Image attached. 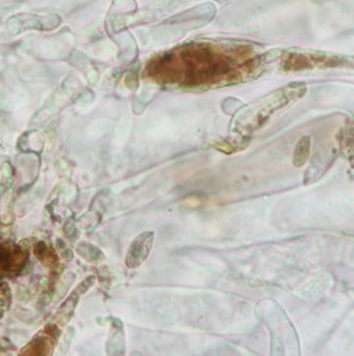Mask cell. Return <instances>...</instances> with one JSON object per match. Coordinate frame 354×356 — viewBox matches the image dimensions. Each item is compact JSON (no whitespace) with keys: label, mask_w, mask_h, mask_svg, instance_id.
<instances>
[{"label":"cell","mask_w":354,"mask_h":356,"mask_svg":"<svg viewBox=\"0 0 354 356\" xmlns=\"http://www.w3.org/2000/svg\"><path fill=\"white\" fill-rule=\"evenodd\" d=\"M152 244H153V232H143L133 241V243L130 244L127 260H126L129 268H135L140 266L146 259V257L151 252Z\"/></svg>","instance_id":"obj_1"},{"label":"cell","mask_w":354,"mask_h":356,"mask_svg":"<svg viewBox=\"0 0 354 356\" xmlns=\"http://www.w3.org/2000/svg\"><path fill=\"white\" fill-rule=\"evenodd\" d=\"M310 147H312V140L309 136H304L303 139L298 140L293 154V164L296 167H301L307 162L310 156Z\"/></svg>","instance_id":"obj_2"}]
</instances>
